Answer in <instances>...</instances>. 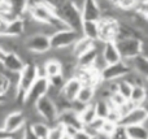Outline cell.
<instances>
[{
    "label": "cell",
    "mask_w": 148,
    "mask_h": 139,
    "mask_svg": "<svg viewBox=\"0 0 148 139\" xmlns=\"http://www.w3.org/2000/svg\"><path fill=\"white\" fill-rule=\"evenodd\" d=\"M81 87H82L81 81H79L77 77H72V78H69V79L65 81V83H64V86H62L60 94H61L66 100L73 101V100L77 99V95H78Z\"/></svg>",
    "instance_id": "12"
},
{
    "label": "cell",
    "mask_w": 148,
    "mask_h": 139,
    "mask_svg": "<svg viewBox=\"0 0 148 139\" xmlns=\"http://www.w3.org/2000/svg\"><path fill=\"white\" fill-rule=\"evenodd\" d=\"M4 55H5V52H4V51H3V49H1V48H0V60H1V59H3V57H4Z\"/></svg>",
    "instance_id": "45"
},
{
    "label": "cell",
    "mask_w": 148,
    "mask_h": 139,
    "mask_svg": "<svg viewBox=\"0 0 148 139\" xmlns=\"http://www.w3.org/2000/svg\"><path fill=\"white\" fill-rule=\"evenodd\" d=\"M57 122L62 124L64 126H73V127H77V129L83 127V124L79 120V114L77 112L72 111V109H66V111L60 112Z\"/></svg>",
    "instance_id": "16"
},
{
    "label": "cell",
    "mask_w": 148,
    "mask_h": 139,
    "mask_svg": "<svg viewBox=\"0 0 148 139\" xmlns=\"http://www.w3.org/2000/svg\"><path fill=\"white\" fill-rule=\"evenodd\" d=\"M35 109L39 116L42 117V120H43L46 124H48L49 126L57 124V120H59V109H57L53 99H51L47 95L43 96L42 99H39V100L36 101Z\"/></svg>",
    "instance_id": "2"
},
{
    "label": "cell",
    "mask_w": 148,
    "mask_h": 139,
    "mask_svg": "<svg viewBox=\"0 0 148 139\" xmlns=\"http://www.w3.org/2000/svg\"><path fill=\"white\" fill-rule=\"evenodd\" d=\"M40 1L46 3V4H48L49 7L53 8L55 10H57L62 4H65V3H66L68 0H40Z\"/></svg>",
    "instance_id": "38"
},
{
    "label": "cell",
    "mask_w": 148,
    "mask_h": 139,
    "mask_svg": "<svg viewBox=\"0 0 148 139\" xmlns=\"http://www.w3.org/2000/svg\"><path fill=\"white\" fill-rule=\"evenodd\" d=\"M44 72L47 78L60 75L62 74V64L56 59H48L44 62Z\"/></svg>",
    "instance_id": "23"
},
{
    "label": "cell",
    "mask_w": 148,
    "mask_h": 139,
    "mask_svg": "<svg viewBox=\"0 0 148 139\" xmlns=\"http://www.w3.org/2000/svg\"><path fill=\"white\" fill-rule=\"evenodd\" d=\"M95 99H96V87L82 85L81 90H79L78 95H77V100L86 104V105H88V104L94 103Z\"/></svg>",
    "instance_id": "20"
},
{
    "label": "cell",
    "mask_w": 148,
    "mask_h": 139,
    "mask_svg": "<svg viewBox=\"0 0 148 139\" xmlns=\"http://www.w3.org/2000/svg\"><path fill=\"white\" fill-rule=\"evenodd\" d=\"M9 4L12 7V12L16 17H22L27 10L29 0H9Z\"/></svg>",
    "instance_id": "29"
},
{
    "label": "cell",
    "mask_w": 148,
    "mask_h": 139,
    "mask_svg": "<svg viewBox=\"0 0 148 139\" xmlns=\"http://www.w3.org/2000/svg\"><path fill=\"white\" fill-rule=\"evenodd\" d=\"M64 139H70V138H68V137H65V138H64Z\"/></svg>",
    "instance_id": "47"
},
{
    "label": "cell",
    "mask_w": 148,
    "mask_h": 139,
    "mask_svg": "<svg viewBox=\"0 0 148 139\" xmlns=\"http://www.w3.org/2000/svg\"><path fill=\"white\" fill-rule=\"evenodd\" d=\"M130 101H133L135 105H143L147 100V95H146V88L144 85H136L133 86L131 90V95H130Z\"/></svg>",
    "instance_id": "24"
},
{
    "label": "cell",
    "mask_w": 148,
    "mask_h": 139,
    "mask_svg": "<svg viewBox=\"0 0 148 139\" xmlns=\"http://www.w3.org/2000/svg\"><path fill=\"white\" fill-rule=\"evenodd\" d=\"M99 23V40L101 42H114L118 31L120 21L112 14H103L97 21Z\"/></svg>",
    "instance_id": "3"
},
{
    "label": "cell",
    "mask_w": 148,
    "mask_h": 139,
    "mask_svg": "<svg viewBox=\"0 0 148 139\" xmlns=\"http://www.w3.org/2000/svg\"><path fill=\"white\" fill-rule=\"evenodd\" d=\"M100 53L104 57L105 62L108 65L114 64V62H118L122 60L120 56V52L117 49V46H116V42H105Z\"/></svg>",
    "instance_id": "15"
},
{
    "label": "cell",
    "mask_w": 148,
    "mask_h": 139,
    "mask_svg": "<svg viewBox=\"0 0 148 139\" xmlns=\"http://www.w3.org/2000/svg\"><path fill=\"white\" fill-rule=\"evenodd\" d=\"M96 117L97 116H96V111H95L94 103L86 105L83 111L79 113V120H81V122L83 124V126H86V125H88L90 122H92Z\"/></svg>",
    "instance_id": "27"
},
{
    "label": "cell",
    "mask_w": 148,
    "mask_h": 139,
    "mask_svg": "<svg viewBox=\"0 0 148 139\" xmlns=\"http://www.w3.org/2000/svg\"><path fill=\"white\" fill-rule=\"evenodd\" d=\"M94 107H95L97 117H100V118H107L108 113H109V111H110V103L108 101V99L96 98L94 100Z\"/></svg>",
    "instance_id": "26"
},
{
    "label": "cell",
    "mask_w": 148,
    "mask_h": 139,
    "mask_svg": "<svg viewBox=\"0 0 148 139\" xmlns=\"http://www.w3.org/2000/svg\"><path fill=\"white\" fill-rule=\"evenodd\" d=\"M104 121H105V118H100V117H96L94 121L90 122L88 125H86V126H83V127L90 133V134L92 135V137L95 138L100 131H101V127H103V124H104Z\"/></svg>",
    "instance_id": "31"
},
{
    "label": "cell",
    "mask_w": 148,
    "mask_h": 139,
    "mask_svg": "<svg viewBox=\"0 0 148 139\" xmlns=\"http://www.w3.org/2000/svg\"><path fill=\"white\" fill-rule=\"evenodd\" d=\"M81 14L83 21H99L103 17L96 0H84L81 7Z\"/></svg>",
    "instance_id": "11"
},
{
    "label": "cell",
    "mask_w": 148,
    "mask_h": 139,
    "mask_svg": "<svg viewBox=\"0 0 148 139\" xmlns=\"http://www.w3.org/2000/svg\"><path fill=\"white\" fill-rule=\"evenodd\" d=\"M97 55H99V52L92 47L91 49H88V51L84 52L83 55H81L79 57H77V66L84 68V69H87V68H92V65H94Z\"/></svg>",
    "instance_id": "21"
},
{
    "label": "cell",
    "mask_w": 148,
    "mask_h": 139,
    "mask_svg": "<svg viewBox=\"0 0 148 139\" xmlns=\"http://www.w3.org/2000/svg\"><path fill=\"white\" fill-rule=\"evenodd\" d=\"M4 66L7 68L9 72L12 73H20L21 70L25 68V61L22 60V57L16 52H8L4 55V57L1 59Z\"/></svg>",
    "instance_id": "13"
},
{
    "label": "cell",
    "mask_w": 148,
    "mask_h": 139,
    "mask_svg": "<svg viewBox=\"0 0 148 139\" xmlns=\"http://www.w3.org/2000/svg\"><path fill=\"white\" fill-rule=\"evenodd\" d=\"M81 34L88 39L97 40L99 39V23H97V21H83Z\"/></svg>",
    "instance_id": "19"
},
{
    "label": "cell",
    "mask_w": 148,
    "mask_h": 139,
    "mask_svg": "<svg viewBox=\"0 0 148 139\" xmlns=\"http://www.w3.org/2000/svg\"><path fill=\"white\" fill-rule=\"evenodd\" d=\"M65 81H66V79L64 78V75H62V74L56 75V77H51V78H48L49 87L53 88V90H57V91H61V88H62V86H64Z\"/></svg>",
    "instance_id": "32"
},
{
    "label": "cell",
    "mask_w": 148,
    "mask_h": 139,
    "mask_svg": "<svg viewBox=\"0 0 148 139\" xmlns=\"http://www.w3.org/2000/svg\"><path fill=\"white\" fill-rule=\"evenodd\" d=\"M144 88H146V95H147L146 101H148V79H146V82H144Z\"/></svg>",
    "instance_id": "42"
},
{
    "label": "cell",
    "mask_w": 148,
    "mask_h": 139,
    "mask_svg": "<svg viewBox=\"0 0 148 139\" xmlns=\"http://www.w3.org/2000/svg\"><path fill=\"white\" fill-rule=\"evenodd\" d=\"M136 12L148 20V0H142L139 7H138V9H136Z\"/></svg>",
    "instance_id": "37"
},
{
    "label": "cell",
    "mask_w": 148,
    "mask_h": 139,
    "mask_svg": "<svg viewBox=\"0 0 148 139\" xmlns=\"http://www.w3.org/2000/svg\"><path fill=\"white\" fill-rule=\"evenodd\" d=\"M148 120V114L146 109L143 108V105H136L131 109L129 113H126L125 116H122L118 121V125L121 126H131V125H143L146 124Z\"/></svg>",
    "instance_id": "10"
},
{
    "label": "cell",
    "mask_w": 148,
    "mask_h": 139,
    "mask_svg": "<svg viewBox=\"0 0 148 139\" xmlns=\"http://www.w3.org/2000/svg\"><path fill=\"white\" fill-rule=\"evenodd\" d=\"M56 14L66 23V26L69 29H73V30L81 33L83 20H82L81 9H79L74 3L68 0L65 4H62L61 7L56 10Z\"/></svg>",
    "instance_id": "1"
},
{
    "label": "cell",
    "mask_w": 148,
    "mask_h": 139,
    "mask_svg": "<svg viewBox=\"0 0 148 139\" xmlns=\"http://www.w3.org/2000/svg\"><path fill=\"white\" fill-rule=\"evenodd\" d=\"M94 42L92 39H88L86 38V36L81 35L78 39H77V42L72 46V51H73V55L77 57H79L81 55H83L84 52H87L88 49H91L92 47H94Z\"/></svg>",
    "instance_id": "18"
},
{
    "label": "cell",
    "mask_w": 148,
    "mask_h": 139,
    "mask_svg": "<svg viewBox=\"0 0 148 139\" xmlns=\"http://www.w3.org/2000/svg\"><path fill=\"white\" fill-rule=\"evenodd\" d=\"M143 108L146 109V112H147V114H148V101H146V103L143 104Z\"/></svg>",
    "instance_id": "44"
},
{
    "label": "cell",
    "mask_w": 148,
    "mask_h": 139,
    "mask_svg": "<svg viewBox=\"0 0 148 139\" xmlns=\"http://www.w3.org/2000/svg\"><path fill=\"white\" fill-rule=\"evenodd\" d=\"M23 30H25V22H23L22 17H16L12 20L7 21V26H5L4 34L9 36H14V38H21L23 36Z\"/></svg>",
    "instance_id": "14"
},
{
    "label": "cell",
    "mask_w": 148,
    "mask_h": 139,
    "mask_svg": "<svg viewBox=\"0 0 148 139\" xmlns=\"http://www.w3.org/2000/svg\"><path fill=\"white\" fill-rule=\"evenodd\" d=\"M110 139H130L126 133V127L121 126V125H117L116 130L113 131V134L110 135Z\"/></svg>",
    "instance_id": "34"
},
{
    "label": "cell",
    "mask_w": 148,
    "mask_h": 139,
    "mask_svg": "<svg viewBox=\"0 0 148 139\" xmlns=\"http://www.w3.org/2000/svg\"><path fill=\"white\" fill-rule=\"evenodd\" d=\"M65 138V130L64 125L57 122V124L49 126V131L47 135V139H64Z\"/></svg>",
    "instance_id": "30"
},
{
    "label": "cell",
    "mask_w": 148,
    "mask_h": 139,
    "mask_svg": "<svg viewBox=\"0 0 148 139\" xmlns=\"http://www.w3.org/2000/svg\"><path fill=\"white\" fill-rule=\"evenodd\" d=\"M23 47L31 53H46L51 49V42L49 36L44 35L42 33L34 34L30 36H22Z\"/></svg>",
    "instance_id": "8"
},
{
    "label": "cell",
    "mask_w": 148,
    "mask_h": 139,
    "mask_svg": "<svg viewBox=\"0 0 148 139\" xmlns=\"http://www.w3.org/2000/svg\"><path fill=\"white\" fill-rule=\"evenodd\" d=\"M126 133H127L130 139H148V129L144 124L127 126L126 127Z\"/></svg>",
    "instance_id": "25"
},
{
    "label": "cell",
    "mask_w": 148,
    "mask_h": 139,
    "mask_svg": "<svg viewBox=\"0 0 148 139\" xmlns=\"http://www.w3.org/2000/svg\"><path fill=\"white\" fill-rule=\"evenodd\" d=\"M94 139H110V137H109V135H105V134H101V133H99V134H97Z\"/></svg>",
    "instance_id": "41"
},
{
    "label": "cell",
    "mask_w": 148,
    "mask_h": 139,
    "mask_svg": "<svg viewBox=\"0 0 148 139\" xmlns=\"http://www.w3.org/2000/svg\"><path fill=\"white\" fill-rule=\"evenodd\" d=\"M23 139H38V138H36L35 135L31 134V131L29 130V127H27V129H26V133H25V138Z\"/></svg>",
    "instance_id": "40"
},
{
    "label": "cell",
    "mask_w": 148,
    "mask_h": 139,
    "mask_svg": "<svg viewBox=\"0 0 148 139\" xmlns=\"http://www.w3.org/2000/svg\"><path fill=\"white\" fill-rule=\"evenodd\" d=\"M107 62H105V60H104V57L101 56V53H99L97 55V57H96V60H95V62H94V65H92V68H94L95 70H96L97 73H101L103 70L107 68Z\"/></svg>",
    "instance_id": "35"
},
{
    "label": "cell",
    "mask_w": 148,
    "mask_h": 139,
    "mask_svg": "<svg viewBox=\"0 0 148 139\" xmlns=\"http://www.w3.org/2000/svg\"><path fill=\"white\" fill-rule=\"evenodd\" d=\"M81 35H82L81 33H78V31L73 30V29H69V27L64 29V30H59L49 36L51 48L52 49H60V48L72 47Z\"/></svg>",
    "instance_id": "7"
},
{
    "label": "cell",
    "mask_w": 148,
    "mask_h": 139,
    "mask_svg": "<svg viewBox=\"0 0 148 139\" xmlns=\"http://www.w3.org/2000/svg\"><path fill=\"white\" fill-rule=\"evenodd\" d=\"M70 139H94V137H92L84 127H81V129H78L74 133V135Z\"/></svg>",
    "instance_id": "36"
},
{
    "label": "cell",
    "mask_w": 148,
    "mask_h": 139,
    "mask_svg": "<svg viewBox=\"0 0 148 139\" xmlns=\"http://www.w3.org/2000/svg\"><path fill=\"white\" fill-rule=\"evenodd\" d=\"M131 90H133V85L129 83L125 78H121V79L116 81V92H118L120 95H122L125 99H130L131 95Z\"/></svg>",
    "instance_id": "28"
},
{
    "label": "cell",
    "mask_w": 148,
    "mask_h": 139,
    "mask_svg": "<svg viewBox=\"0 0 148 139\" xmlns=\"http://www.w3.org/2000/svg\"><path fill=\"white\" fill-rule=\"evenodd\" d=\"M4 101H5V96L0 94V104H1V103H4Z\"/></svg>",
    "instance_id": "43"
},
{
    "label": "cell",
    "mask_w": 148,
    "mask_h": 139,
    "mask_svg": "<svg viewBox=\"0 0 148 139\" xmlns=\"http://www.w3.org/2000/svg\"><path fill=\"white\" fill-rule=\"evenodd\" d=\"M131 65L130 61L127 60H121L114 64L107 65L104 70L100 73V79L101 82H112V81H118L123 78L126 74L131 72Z\"/></svg>",
    "instance_id": "5"
},
{
    "label": "cell",
    "mask_w": 148,
    "mask_h": 139,
    "mask_svg": "<svg viewBox=\"0 0 148 139\" xmlns=\"http://www.w3.org/2000/svg\"><path fill=\"white\" fill-rule=\"evenodd\" d=\"M0 139H13V138H0Z\"/></svg>",
    "instance_id": "46"
},
{
    "label": "cell",
    "mask_w": 148,
    "mask_h": 139,
    "mask_svg": "<svg viewBox=\"0 0 148 139\" xmlns=\"http://www.w3.org/2000/svg\"><path fill=\"white\" fill-rule=\"evenodd\" d=\"M27 127L31 131V134L35 135L38 139H47V135H48V131H49V125L46 124L44 121L27 124Z\"/></svg>",
    "instance_id": "22"
},
{
    "label": "cell",
    "mask_w": 148,
    "mask_h": 139,
    "mask_svg": "<svg viewBox=\"0 0 148 139\" xmlns=\"http://www.w3.org/2000/svg\"><path fill=\"white\" fill-rule=\"evenodd\" d=\"M130 65L134 72L138 73L139 75H142V77L146 78V79H148V57L146 55L140 53L136 57L131 59Z\"/></svg>",
    "instance_id": "17"
},
{
    "label": "cell",
    "mask_w": 148,
    "mask_h": 139,
    "mask_svg": "<svg viewBox=\"0 0 148 139\" xmlns=\"http://www.w3.org/2000/svg\"><path fill=\"white\" fill-rule=\"evenodd\" d=\"M25 125H27V121H26V116L22 112V109H14L5 116L3 129L12 135L17 130L22 129Z\"/></svg>",
    "instance_id": "9"
},
{
    "label": "cell",
    "mask_w": 148,
    "mask_h": 139,
    "mask_svg": "<svg viewBox=\"0 0 148 139\" xmlns=\"http://www.w3.org/2000/svg\"><path fill=\"white\" fill-rule=\"evenodd\" d=\"M117 49L122 60L130 61L131 59L136 57L143 51V40L140 38H129L116 42Z\"/></svg>",
    "instance_id": "4"
},
{
    "label": "cell",
    "mask_w": 148,
    "mask_h": 139,
    "mask_svg": "<svg viewBox=\"0 0 148 139\" xmlns=\"http://www.w3.org/2000/svg\"><path fill=\"white\" fill-rule=\"evenodd\" d=\"M48 88H49V83H48V78L47 77H38L35 79V82L33 83L29 91L26 92L25 99H23V104L25 105H35L36 101L39 99H42L43 96H46L48 94ZM21 107V108H22Z\"/></svg>",
    "instance_id": "6"
},
{
    "label": "cell",
    "mask_w": 148,
    "mask_h": 139,
    "mask_svg": "<svg viewBox=\"0 0 148 139\" xmlns=\"http://www.w3.org/2000/svg\"><path fill=\"white\" fill-rule=\"evenodd\" d=\"M7 21L1 14H0V34H4V30H5V26H7Z\"/></svg>",
    "instance_id": "39"
},
{
    "label": "cell",
    "mask_w": 148,
    "mask_h": 139,
    "mask_svg": "<svg viewBox=\"0 0 148 139\" xmlns=\"http://www.w3.org/2000/svg\"><path fill=\"white\" fill-rule=\"evenodd\" d=\"M116 127H117V124L116 122H112L109 121V120H105L104 124H103V127H101V134H105V135H112L113 131L116 130Z\"/></svg>",
    "instance_id": "33"
}]
</instances>
